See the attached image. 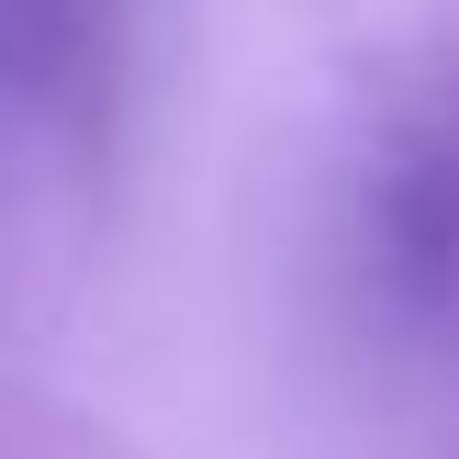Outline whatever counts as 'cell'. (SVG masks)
Instances as JSON below:
<instances>
[{
	"label": "cell",
	"instance_id": "6da1fadb",
	"mask_svg": "<svg viewBox=\"0 0 459 459\" xmlns=\"http://www.w3.org/2000/svg\"><path fill=\"white\" fill-rule=\"evenodd\" d=\"M348 281L393 348H459V79L403 90L359 134Z\"/></svg>",
	"mask_w": 459,
	"mask_h": 459
}]
</instances>
